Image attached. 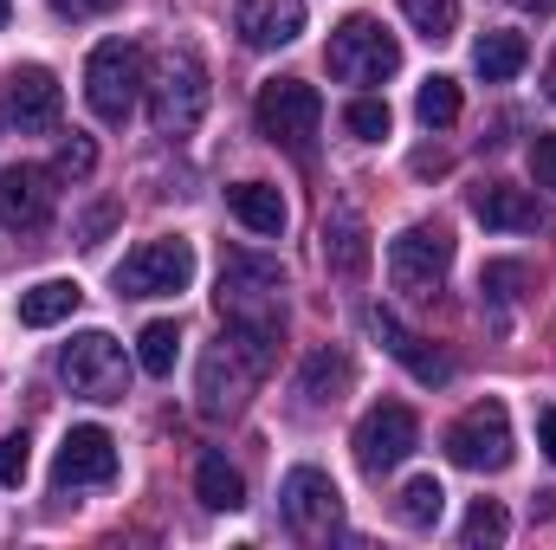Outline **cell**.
<instances>
[{
    "mask_svg": "<svg viewBox=\"0 0 556 550\" xmlns=\"http://www.w3.org/2000/svg\"><path fill=\"white\" fill-rule=\"evenodd\" d=\"M273 357H278V337H266V330H233L227 324V337L207 343L201 376H194L201 414L207 421H233V414L247 409V396L260 389V376L273 370Z\"/></svg>",
    "mask_w": 556,
    "mask_h": 550,
    "instance_id": "1",
    "label": "cell"
},
{
    "mask_svg": "<svg viewBox=\"0 0 556 550\" xmlns=\"http://www.w3.org/2000/svg\"><path fill=\"white\" fill-rule=\"evenodd\" d=\"M220 317L233 330H266L285 337V273L260 253H227L220 260V291H214Z\"/></svg>",
    "mask_w": 556,
    "mask_h": 550,
    "instance_id": "2",
    "label": "cell"
},
{
    "mask_svg": "<svg viewBox=\"0 0 556 550\" xmlns=\"http://www.w3.org/2000/svg\"><path fill=\"white\" fill-rule=\"evenodd\" d=\"M142 98H149V124H155V137H188L201 117H207V65L188 52V46H175V52H162L155 65H149V78H142Z\"/></svg>",
    "mask_w": 556,
    "mask_h": 550,
    "instance_id": "3",
    "label": "cell"
},
{
    "mask_svg": "<svg viewBox=\"0 0 556 550\" xmlns=\"http://www.w3.org/2000/svg\"><path fill=\"white\" fill-rule=\"evenodd\" d=\"M324 65H330V78H343V85H389V78L402 72V39H395L382 20H369V13H350V20L330 33Z\"/></svg>",
    "mask_w": 556,
    "mask_h": 550,
    "instance_id": "4",
    "label": "cell"
},
{
    "mask_svg": "<svg viewBox=\"0 0 556 550\" xmlns=\"http://www.w3.org/2000/svg\"><path fill=\"white\" fill-rule=\"evenodd\" d=\"M59 376L78 402H124L130 396V357L111 330H78L65 350H59Z\"/></svg>",
    "mask_w": 556,
    "mask_h": 550,
    "instance_id": "5",
    "label": "cell"
},
{
    "mask_svg": "<svg viewBox=\"0 0 556 550\" xmlns=\"http://www.w3.org/2000/svg\"><path fill=\"white\" fill-rule=\"evenodd\" d=\"M142 78H149L142 46H130V39L91 46V59H85V104H91V117L98 124H124L142 98Z\"/></svg>",
    "mask_w": 556,
    "mask_h": 550,
    "instance_id": "6",
    "label": "cell"
},
{
    "mask_svg": "<svg viewBox=\"0 0 556 550\" xmlns=\"http://www.w3.org/2000/svg\"><path fill=\"white\" fill-rule=\"evenodd\" d=\"M253 117H260V137L266 142L291 149V155H311V137H317V124H324V98H317V85H304V78H273V85H260Z\"/></svg>",
    "mask_w": 556,
    "mask_h": 550,
    "instance_id": "7",
    "label": "cell"
},
{
    "mask_svg": "<svg viewBox=\"0 0 556 550\" xmlns=\"http://www.w3.org/2000/svg\"><path fill=\"white\" fill-rule=\"evenodd\" d=\"M446 453H453V466H466V473H505L511 453H518L505 402H472V409L446 427Z\"/></svg>",
    "mask_w": 556,
    "mask_h": 550,
    "instance_id": "8",
    "label": "cell"
},
{
    "mask_svg": "<svg viewBox=\"0 0 556 550\" xmlns=\"http://www.w3.org/2000/svg\"><path fill=\"white\" fill-rule=\"evenodd\" d=\"M415 447H420V421H415L408 402H376V409L356 421V466H363L369 479L395 473Z\"/></svg>",
    "mask_w": 556,
    "mask_h": 550,
    "instance_id": "9",
    "label": "cell"
},
{
    "mask_svg": "<svg viewBox=\"0 0 556 550\" xmlns=\"http://www.w3.org/2000/svg\"><path fill=\"white\" fill-rule=\"evenodd\" d=\"M194 278V247L188 240H142L137 253L117 266V291L124 298H175Z\"/></svg>",
    "mask_w": 556,
    "mask_h": 550,
    "instance_id": "10",
    "label": "cell"
},
{
    "mask_svg": "<svg viewBox=\"0 0 556 550\" xmlns=\"http://www.w3.org/2000/svg\"><path fill=\"white\" fill-rule=\"evenodd\" d=\"M278 505H285V525H291L298 538H330L337 518H343V492H337V479L317 473V466H291Z\"/></svg>",
    "mask_w": 556,
    "mask_h": 550,
    "instance_id": "11",
    "label": "cell"
},
{
    "mask_svg": "<svg viewBox=\"0 0 556 550\" xmlns=\"http://www.w3.org/2000/svg\"><path fill=\"white\" fill-rule=\"evenodd\" d=\"M446 266H453V234H446V227L415 221V227H402V234L389 240V278H395L402 291H433V285L446 278Z\"/></svg>",
    "mask_w": 556,
    "mask_h": 550,
    "instance_id": "12",
    "label": "cell"
},
{
    "mask_svg": "<svg viewBox=\"0 0 556 550\" xmlns=\"http://www.w3.org/2000/svg\"><path fill=\"white\" fill-rule=\"evenodd\" d=\"M52 208H59L52 168H33V162L0 168V227H13V234H39V227L52 221Z\"/></svg>",
    "mask_w": 556,
    "mask_h": 550,
    "instance_id": "13",
    "label": "cell"
},
{
    "mask_svg": "<svg viewBox=\"0 0 556 550\" xmlns=\"http://www.w3.org/2000/svg\"><path fill=\"white\" fill-rule=\"evenodd\" d=\"M52 479H59V486H111V479H117V440H111L104 427H72V434L59 440Z\"/></svg>",
    "mask_w": 556,
    "mask_h": 550,
    "instance_id": "14",
    "label": "cell"
},
{
    "mask_svg": "<svg viewBox=\"0 0 556 550\" xmlns=\"http://www.w3.org/2000/svg\"><path fill=\"white\" fill-rule=\"evenodd\" d=\"M59 104H65V91H59V78H52L46 65L7 72V117H13L20 130H52V124H59Z\"/></svg>",
    "mask_w": 556,
    "mask_h": 550,
    "instance_id": "15",
    "label": "cell"
},
{
    "mask_svg": "<svg viewBox=\"0 0 556 550\" xmlns=\"http://www.w3.org/2000/svg\"><path fill=\"white\" fill-rule=\"evenodd\" d=\"M233 26L253 52H278L304 33V0H240L233 7Z\"/></svg>",
    "mask_w": 556,
    "mask_h": 550,
    "instance_id": "16",
    "label": "cell"
},
{
    "mask_svg": "<svg viewBox=\"0 0 556 550\" xmlns=\"http://www.w3.org/2000/svg\"><path fill=\"white\" fill-rule=\"evenodd\" d=\"M472 221L492 227V234H544V227H551V214L538 208V195L505 188V182H492V188L472 195Z\"/></svg>",
    "mask_w": 556,
    "mask_h": 550,
    "instance_id": "17",
    "label": "cell"
},
{
    "mask_svg": "<svg viewBox=\"0 0 556 550\" xmlns=\"http://www.w3.org/2000/svg\"><path fill=\"white\" fill-rule=\"evenodd\" d=\"M324 266L337 278L369 273V221H363L350 201H337V208L324 214Z\"/></svg>",
    "mask_w": 556,
    "mask_h": 550,
    "instance_id": "18",
    "label": "cell"
},
{
    "mask_svg": "<svg viewBox=\"0 0 556 550\" xmlns=\"http://www.w3.org/2000/svg\"><path fill=\"white\" fill-rule=\"evenodd\" d=\"M369 330L382 337V350H389V357H395L402 370H415L420 383H446V376H453V363H446V357H433V350L420 343L415 330H408V324L395 317V311H369Z\"/></svg>",
    "mask_w": 556,
    "mask_h": 550,
    "instance_id": "19",
    "label": "cell"
},
{
    "mask_svg": "<svg viewBox=\"0 0 556 550\" xmlns=\"http://www.w3.org/2000/svg\"><path fill=\"white\" fill-rule=\"evenodd\" d=\"M350 383H356V363H350L343 350H317V357L304 363V376H298V396H304L311 409H330V402L350 396Z\"/></svg>",
    "mask_w": 556,
    "mask_h": 550,
    "instance_id": "20",
    "label": "cell"
},
{
    "mask_svg": "<svg viewBox=\"0 0 556 550\" xmlns=\"http://www.w3.org/2000/svg\"><path fill=\"white\" fill-rule=\"evenodd\" d=\"M78 285L72 278H39L33 291H20V324H33V330H52V324H65L72 311H78Z\"/></svg>",
    "mask_w": 556,
    "mask_h": 550,
    "instance_id": "21",
    "label": "cell"
},
{
    "mask_svg": "<svg viewBox=\"0 0 556 550\" xmlns=\"http://www.w3.org/2000/svg\"><path fill=\"white\" fill-rule=\"evenodd\" d=\"M194 499H201L207 512H240V505H247V479L227 466V453H201V466H194Z\"/></svg>",
    "mask_w": 556,
    "mask_h": 550,
    "instance_id": "22",
    "label": "cell"
},
{
    "mask_svg": "<svg viewBox=\"0 0 556 550\" xmlns=\"http://www.w3.org/2000/svg\"><path fill=\"white\" fill-rule=\"evenodd\" d=\"M227 208L240 214V227L247 234H285V201H278V188H266V182H240V188H227Z\"/></svg>",
    "mask_w": 556,
    "mask_h": 550,
    "instance_id": "23",
    "label": "cell"
},
{
    "mask_svg": "<svg viewBox=\"0 0 556 550\" xmlns=\"http://www.w3.org/2000/svg\"><path fill=\"white\" fill-rule=\"evenodd\" d=\"M525 59H531L525 33H485V39L472 46V72H479L485 85H505V78H518V72H525Z\"/></svg>",
    "mask_w": 556,
    "mask_h": 550,
    "instance_id": "24",
    "label": "cell"
},
{
    "mask_svg": "<svg viewBox=\"0 0 556 550\" xmlns=\"http://www.w3.org/2000/svg\"><path fill=\"white\" fill-rule=\"evenodd\" d=\"M440 512H446V492H440V479H433V473H420V479L402 486V525L427 532V525H440Z\"/></svg>",
    "mask_w": 556,
    "mask_h": 550,
    "instance_id": "25",
    "label": "cell"
},
{
    "mask_svg": "<svg viewBox=\"0 0 556 550\" xmlns=\"http://www.w3.org/2000/svg\"><path fill=\"white\" fill-rule=\"evenodd\" d=\"M415 117L427 124V130H446V124L459 117V85H453L446 72H433V78L420 85V98H415Z\"/></svg>",
    "mask_w": 556,
    "mask_h": 550,
    "instance_id": "26",
    "label": "cell"
},
{
    "mask_svg": "<svg viewBox=\"0 0 556 550\" xmlns=\"http://www.w3.org/2000/svg\"><path fill=\"white\" fill-rule=\"evenodd\" d=\"M175 350H181V330H175L168 317L142 324V337H137V363L149 370V376H168V370H175Z\"/></svg>",
    "mask_w": 556,
    "mask_h": 550,
    "instance_id": "27",
    "label": "cell"
},
{
    "mask_svg": "<svg viewBox=\"0 0 556 550\" xmlns=\"http://www.w3.org/2000/svg\"><path fill=\"white\" fill-rule=\"evenodd\" d=\"M402 13L415 20V33H427V39H446L459 26V0H402Z\"/></svg>",
    "mask_w": 556,
    "mask_h": 550,
    "instance_id": "28",
    "label": "cell"
},
{
    "mask_svg": "<svg viewBox=\"0 0 556 550\" xmlns=\"http://www.w3.org/2000/svg\"><path fill=\"white\" fill-rule=\"evenodd\" d=\"M505 532H511V518H505V505L498 499H479L472 512H466V545H505Z\"/></svg>",
    "mask_w": 556,
    "mask_h": 550,
    "instance_id": "29",
    "label": "cell"
},
{
    "mask_svg": "<svg viewBox=\"0 0 556 550\" xmlns=\"http://www.w3.org/2000/svg\"><path fill=\"white\" fill-rule=\"evenodd\" d=\"M343 130L356 142H382L389 137V104H382V98H356V104L343 111Z\"/></svg>",
    "mask_w": 556,
    "mask_h": 550,
    "instance_id": "30",
    "label": "cell"
},
{
    "mask_svg": "<svg viewBox=\"0 0 556 550\" xmlns=\"http://www.w3.org/2000/svg\"><path fill=\"white\" fill-rule=\"evenodd\" d=\"M26 466H33V440H26V434H7V440H0V486H20Z\"/></svg>",
    "mask_w": 556,
    "mask_h": 550,
    "instance_id": "31",
    "label": "cell"
},
{
    "mask_svg": "<svg viewBox=\"0 0 556 550\" xmlns=\"http://www.w3.org/2000/svg\"><path fill=\"white\" fill-rule=\"evenodd\" d=\"M91 162H98V149H91V137H78V130H72V137L59 142V175L85 182V175H91Z\"/></svg>",
    "mask_w": 556,
    "mask_h": 550,
    "instance_id": "32",
    "label": "cell"
},
{
    "mask_svg": "<svg viewBox=\"0 0 556 550\" xmlns=\"http://www.w3.org/2000/svg\"><path fill=\"white\" fill-rule=\"evenodd\" d=\"M531 168H538V182H544V188H556V137L531 142Z\"/></svg>",
    "mask_w": 556,
    "mask_h": 550,
    "instance_id": "33",
    "label": "cell"
},
{
    "mask_svg": "<svg viewBox=\"0 0 556 550\" xmlns=\"http://www.w3.org/2000/svg\"><path fill=\"white\" fill-rule=\"evenodd\" d=\"M52 7H59L65 20H98V13H111L117 0H52Z\"/></svg>",
    "mask_w": 556,
    "mask_h": 550,
    "instance_id": "34",
    "label": "cell"
},
{
    "mask_svg": "<svg viewBox=\"0 0 556 550\" xmlns=\"http://www.w3.org/2000/svg\"><path fill=\"white\" fill-rule=\"evenodd\" d=\"M538 440H544V453L556 460V409H544V414H538Z\"/></svg>",
    "mask_w": 556,
    "mask_h": 550,
    "instance_id": "35",
    "label": "cell"
},
{
    "mask_svg": "<svg viewBox=\"0 0 556 550\" xmlns=\"http://www.w3.org/2000/svg\"><path fill=\"white\" fill-rule=\"evenodd\" d=\"M544 91H551V104H556V52H551V65H544Z\"/></svg>",
    "mask_w": 556,
    "mask_h": 550,
    "instance_id": "36",
    "label": "cell"
},
{
    "mask_svg": "<svg viewBox=\"0 0 556 550\" xmlns=\"http://www.w3.org/2000/svg\"><path fill=\"white\" fill-rule=\"evenodd\" d=\"M518 7H538V13H551L556 0H518Z\"/></svg>",
    "mask_w": 556,
    "mask_h": 550,
    "instance_id": "37",
    "label": "cell"
},
{
    "mask_svg": "<svg viewBox=\"0 0 556 550\" xmlns=\"http://www.w3.org/2000/svg\"><path fill=\"white\" fill-rule=\"evenodd\" d=\"M7 13H13V0H0V26H7Z\"/></svg>",
    "mask_w": 556,
    "mask_h": 550,
    "instance_id": "38",
    "label": "cell"
}]
</instances>
